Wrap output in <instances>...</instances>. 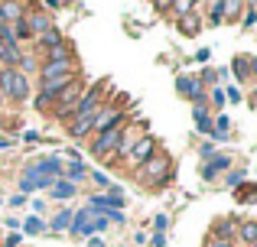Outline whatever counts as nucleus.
<instances>
[{
  "instance_id": "f257e3e1",
  "label": "nucleus",
  "mask_w": 257,
  "mask_h": 247,
  "mask_svg": "<svg viewBox=\"0 0 257 247\" xmlns=\"http://www.w3.org/2000/svg\"><path fill=\"white\" fill-rule=\"evenodd\" d=\"M173 179V166H170V156L157 150V156H150L144 166L137 169V182L144 189H163L166 182Z\"/></svg>"
},
{
  "instance_id": "f03ea898",
  "label": "nucleus",
  "mask_w": 257,
  "mask_h": 247,
  "mask_svg": "<svg viewBox=\"0 0 257 247\" xmlns=\"http://www.w3.org/2000/svg\"><path fill=\"white\" fill-rule=\"evenodd\" d=\"M104 104V82H94V85H88V88L82 91V98H78V104H75V114H72V121L75 117H91L94 111Z\"/></svg>"
},
{
  "instance_id": "7ed1b4c3",
  "label": "nucleus",
  "mask_w": 257,
  "mask_h": 247,
  "mask_svg": "<svg viewBox=\"0 0 257 247\" xmlns=\"http://www.w3.org/2000/svg\"><path fill=\"white\" fill-rule=\"evenodd\" d=\"M124 111H120V104H101L98 114H94L91 121V133H104V130H114V127H124Z\"/></svg>"
},
{
  "instance_id": "20e7f679",
  "label": "nucleus",
  "mask_w": 257,
  "mask_h": 247,
  "mask_svg": "<svg viewBox=\"0 0 257 247\" xmlns=\"http://www.w3.org/2000/svg\"><path fill=\"white\" fill-rule=\"evenodd\" d=\"M124 130L127 127H114V130H104V133H94V140H91V156H98V159H104V156H111L114 150H117V143H120V137H124Z\"/></svg>"
},
{
  "instance_id": "39448f33",
  "label": "nucleus",
  "mask_w": 257,
  "mask_h": 247,
  "mask_svg": "<svg viewBox=\"0 0 257 247\" xmlns=\"http://www.w3.org/2000/svg\"><path fill=\"white\" fill-rule=\"evenodd\" d=\"M176 95L192 101V108H195V104H205V85H202L199 75H179L176 78Z\"/></svg>"
},
{
  "instance_id": "423d86ee",
  "label": "nucleus",
  "mask_w": 257,
  "mask_h": 247,
  "mask_svg": "<svg viewBox=\"0 0 257 247\" xmlns=\"http://www.w3.org/2000/svg\"><path fill=\"white\" fill-rule=\"evenodd\" d=\"M78 75V59H59V62H39V78L52 82V78H69Z\"/></svg>"
},
{
  "instance_id": "0eeeda50",
  "label": "nucleus",
  "mask_w": 257,
  "mask_h": 247,
  "mask_svg": "<svg viewBox=\"0 0 257 247\" xmlns=\"http://www.w3.org/2000/svg\"><path fill=\"white\" fill-rule=\"evenodd\" d=\"M78 98H82V88H78V82L72 85V88H65L62 95L56 98L52 111H56V117H59V121H65V117H72V114H75V104H78Z\"/></svg>"
},
{
  "instance_id": "6e6552de",
  "label": "nucleus",
  "mask_w": 257,
  "mask_h": 247,
  "mask_svg": "<svg viewBox=\"0 0 257 247\" xmlns=\"http://www.w3.org/2000/svg\"><path fill=\"white\" fill-rule=\"evenodd\" d=\"M150 156H157V140H153V137H137V140H134V146H131V153H127V159L140 169Z\"/></svg>"
},
{
  "instance_id": "1a4fd4ad",
  "label": "nucleus",
  "mask_w": 257,
  "mask_h": 247,
  "mask_svg": "<svg viewBox=\"0 0 257 247\" xmlns=\"http://www.w3.org/2000/svg\"><path fill=\"white\" fill-rule=\"evenodd\" d=\"M208 237H218V241H234V237H238V218H231V215L215 218V221H212V234H208Z\"/></svg>"
},
{
  "instance_id": "9d476101",
  "label": "nucleus",
  "mask_w": 257,
  "mask_h": 247,
  "mask_svg": "<svg viewBox=\"0 0 257 247\" xmlns=\"http://www.w3.org/2000/svg\"><path fill=\"white\" fill-rule=\"evenodd\" d=\"M225 169H231V153H215L212 159H205L202 163V179L205 182H212L218 172H225Z\"/></svg>"
},
{
  "instance_id": "9b49d317",
  "label": "nucleus",
  "mask_w": 257,
  "mask_h": 247,
  "mask_svg": "<svg viewBox=\"0 0 257 247\" xmlns=\"http://www.w3.org/2000/svg\"><path fill=\"white\" fill-rule=\"evenodd\" d=\"M91 208H82L72 215V234L75 237H94V224H91Z\"/></svg>"
},
{
  "instance_id": "f8f14e48",
  "label": "nucleus",
  "mask_w": 257,
  "mask_h": 247,
  "mask_svg": "<svg viewBox=\"0 0 257 247\" xmlns=\"http://www.w3.org/2000/svg\"><path fill=\"white\" fill-rule=\"evenodd\" d=\"M26 26H30L33 39H36V36H43V33H49L56 23H52V17L46 10H33V13H26Z\"/></svg>"
},
{
  "instance_id": "ddd939ff",
  "label": "nucleus",
  "mask_w": 257,
  "mask_h": 247,
  "mask_svg": "<svg viewBox=\"0 0 257 247\" xmlns=\"http://www.w3.org/2000/svg\"><path fill=\"white\" fill-rule=\"evenodd\" d=\"M20 56H23V46L20 43H0V65L4 69H17Z\"/></svg>"
},
{
  "instance_id": "4468645a",
  "label": "nucleus",
  "mask_w": 257,
  "mask_h": 247,
  "mask_svg": "<svg viewBox=\"0 0 257 247\" xmlns=\"http://www.w3.org/2000/svg\"><path fill=\"white\" fill-rule=\"evenodd\" d=\"M26 13L23 4H10V0H0V26H13L20 17Z\"/></svg>"
},
{
  "instance_id": "2eb2a0df",
  "label": "nucleus",
  "mask_w": 257,
  "mask_h": 247,
  "mask_svg": "<svg viewBox=\"0 0 257 247\" xmlns=\"http://www.w3.org/2000/svg\"><path fill=\"white\" fill-rule=\"evenodd\" d=\"M192 121H195V130L199 133H208V137H212V114H208V104H195Z\"/></svg>"
},
{
  "instance_id": "dca6fc26",
  "label": "nucleus",
  "mask_w": 257,
  "mask_h": 247,
  "mask_svg": "<svg viewBox=\"0 0 257 247\" xmlns=\"http://www.w3.org/2000/svg\"><path fill=\"white\" fill-rule=\"evenodd\" d=\"M10 101L13 104H23V101H30V78L26 75H13V95H10Z\"/></svg>"
},
{
  "instance_id": "f3484780",
  "label": "nucleus",
  "mask_w": 257,
  "mask_h": 247,
  "mask_svg": "<svg viewBox=\"0 0 257 247\" xmlns=\"http://www.w3.org/2000/svg\"><path fill=\"white\" fill-rule=\"evenodd\" d=\"M65 43V36L62 33L56 30V26H52L49 33H43V36H36V46H39V52H49V49H59V46Z\"/></svg>"
},
{
  "instance_id": "a211bd4d",
  "label": "nucleus",
  "mask_w": 257,
  "mask_h": 247,
  "mask_svg": "<svg viewBox=\"0 0 257 247\" xmlns=\"http://www.w3.org/2000/svg\"><path fill=\"white\" fill-rule=\"evenodd\" d=\"M33 166H36L43 176H49V179H62V163H59L56 156H43L39 163H33Z\"/></svg>"
},
{
  "instance_id": "6ab92c4d",
  "label": "nucleus",
  "mask_w": 257,
  "mask_h": 247,
  "mask_svg": "<svg viewBox=\"0 0 257 247\" xmlns=\"http://www.w3.org/2000/svg\"><path fill=\"white\" fill-rule=\"evenodd\" d=\"M212 137L215 140H228V137H231V117H228V114L212 117Z\"/></svg>"
},
{
  "instance_id": "aec40b11",
  "label": "nucleus",
  "mask_w": 257,
  "mask_h": 247,
  "mask_svg": "<svg viewBox=\"0 0 257 247\" xmlns=\"http://www.w3.org/2000/svg\"><path fill=\"white\" fill-rule=\"evenodd\" d=\"M75 192H78V185L65 182V179H56V185L49 189V195H52V198H59V202H65V198H75Z\"/></svg>"
},
{
  "instance_id": "412c9836",
  "label": "nucleus",
  "mask_w": 257,
  "mask_h": 247,
  "mask_svg": "<svg viewBox=\"0 0 257 247\" xmlns=\"http://www.w3.org/2000/svg\"><path fill=\"white\" fill-rule=\"evenodd\" d=\"M238 237L244 247L257 244V221H238Z\"/></svg>"
},
{
  "instance_id": "4be33fe9",
  "label": "nucleus",
  "mask_w": 257,
  "mask_h": 247,
  "mask_svg": "<svg viewBox=\"0 0 257 247\" xmlns=\"http://www.w3.org/2000/svg\"><path fill=\"white\" fill-rule=\"evenodd\" d=\"M62 179H65V182H72V185L85 182V179H88V169H85V166H82V159H78V163H72L69 169L62 172Z\"/></svg>"
},
{
  "instance_id": "5701e85b",
  "label": "nucleus",
  "mask_w": 257,
  "mask_h": 247,
  "mask_svg": "<svg viewBox=\"0 0 257 247\" xmlns=\"http://www.w3.org/2000/svg\"><path fill=\"white\" fill-rule=\"evenodd\" d=\"M13 75H17V69H4L0 65V98H7V101L13 95Z\"/></svg>"
},
{
  "instance_id": "b1692460",
  "label": "nucleus",
  "mask_w": 257,
  "mask_h": 247,
  "mask_svg": "<svg viewBox=\"0 0 257 247\" xmlns=\"http://www.w3.org/2000/svg\"><path fill=\"white\" fill-rule=\"evenodd\" d=\"M231 72H234V78H238V82H244V78L251 75V56H234Z\"/></svg>"
},
{
  "instance_id": "393cba45",
  "label": "nucleus",
  "mask_w": 257,
  "mask_h": 247,
  "mask_svg": "<svg viewBox=\"0 0 257 247\" xmlns=\"http://www.w3.org/2000/svg\"><path fill=\"white\" fill-rule=\"evenodd\" d=\"M17 72H20V75H26V78H30L33 72H39V62H36V56H33V52H23V56H20V65H17Z\"/></svg>"
},
{
  "instance_id": "a878e982",
  "label": "nucleus",
  "mask_w": 257,
  "mask_h": 247,
  "mask_svg": "<svg viewBox=\"0 0 257 247\" xmlns=\"http://www.w3.org/2000/svg\"><path fill=\"white\" fill-rule=\"evenodd\" d=\"M59 59H75V52H72V46H69V43H62L59 49L43 52V62H59Z\"/></svg>"
},
{
  "instance_id": "bb28decb",
  "label": "nucleus",
  "mask_w": 257,
  "mask_h": 247,
  "mask_svg": "<svg viewBox=\"0 0 257 247\" xmlns=\"http://www.w3.org/2000/svg\"><path fill=\"white\" fill-rule=\"evenodd\" d=\"M176 23H179V30L186 33V36H195V33H199V26H202V17H195V13H189V17L176 20Z\"/></svg>"
},
{
  "instance_id": "cd10ccee",
  "label": "nucleus",
  "mask_w": 257,
  "mask_h": 247,
  "mask_svg": "<svg viewBox=\"0 0 257 247\" xmlns=\"http://www.w3.org/2000/svg\"><path fill=\"white\" fill-rule=\"evenodd\" d=\"M72 215H75L72 208H62L56 218H52V224H49V228H52V231H69V228H72Z\"/></svg>"
},
{
  "instance_id": "c85d7f7f",
  "label": "nucleus",
  "mask_w": 257,
  "mask_h": 247,
  "mask_svg": "<svg viewBox=\"0 0 257 247\" xmlns=\"http://www.w3.org/2000/svg\"><path fill=\"white\" fill-rule=\"evenodd\" d=\"M20 224H23V231H20V234H43V228H46L43 218H36V215L26 218V221H20Z\"/></svg>"
},
{
  "instance_id": "c756f323",
  "label": "nucleus",
  "mask_w": 257,
  "mask_h": 247,
  "mask_svg": "<svg viewBox=\"0 0 257 247\" xmlns=\"http://www.w3.org/2000/svg\"><path fill=\"white\" fill-rule=\"evenodd\" d=\"M208 23H212V26L225 23V0H218V4L208 7Z\"/></svg>"
},
{
  "instance_id": "7c9ffc66",
  "label": "nucleus",
  "mask_w": 257,
  "mask_h": 247,
  "mask_svg": "<svg viewBox=\"0 0 257 247\" xmlns=\"http://www.w3.org/2000/svg\"><path fill=\"white\" fill-rule=\"evenodd\" d=\"M170 10L176 13V20H182V17H189V13H195V4H189V0H179V4H173Z\"/></svg>"
},
{
  "instance_id": "2f4dec72",
  "label": "nucleus",
  "mask_w": 257,
  "mask_h": 247,
  "mask_svg": "<svg viewBox=\"0 0 257 247\" xmlns=\"http://www.w3.org/2000/svg\"><path fill=\"white\" fill-rule=\"evenodd\" d=\"M238 13H244V4H238V0H228V4H225V17L234 23V20H238Z\"/></svg>"
},
{
  "instance_id": "473e14b6",
  "label": "nucleus",
  "mask_w": 257,
  "mask_h": 247,
  "mask_svg": "<svg viewBox=\"0 0 257 247\" xmlns=\"http://www.w3.org/2000/svg\"><path fill=\"white\" fill-rule=\"evenodd\" d=\"M88 176H91V182H94V185H98V189H107V192H111V189H114V182H111V179H107V176H104V172H88Z\"/></svg>"
},
{
  "instance_id": "72a5a7b5",
  "label": "nucleus",
  "mask_w": 257,
  "mask_h": 247,
  "mask_svg": "<svg viewBox=\"0 0 257 247\" xmlns=\"http://www.w3.org/2000/svg\"><path fill=\"white\" fill-rule=\"evenodd\" d=\"M244 179H247V176H244V169H234L231 176L225 179V182H228V189H241V185H244Z\"/></svg>"
},
{
  "instance_id": "f704fd0d",
  "label": "nucleus",
  "mask_w": 257,
  "mask_h": 247,
  "mask_svg": "<svg viewBox=\"0 0 257 247\" xmlns=\"http://www.w3.org/2000/svg\"><path fill=\"white\" fill-rule=\"evenodd\" d=\"M205 98H208V101H212V104H215V108H221V104H225V88H218V85H215V88H212V91H208V95H205Z\"/></svg>"
},
{
  "instance_id": "c9c22d12",
  "label": "nucleus",
  "mask_w": 257,
  "mask_h": 247,
  "mask_svg": "<svg viewBox=\"0 0 257 247\" xmlns=\"http://www.w3.org/2000/svg\"><path fill=\"white\" fill-rule=\"evenodd\" d=\"M254 23H257V7H244V20H241V26H244V30H251Z\"/></svg>"
},
{
  "instance_id": "e433bc0d",
  "label": "nucleus",
  "mask_w": 257,
  "mask_h": 247,
  "mask_svg": "<svg viewBox=\"0 0 257 247\" xmlns=\"http://www.w3.org/2000/svg\"><path fill=\"white\" fill-rule=\"evenodd\" d=\"M166 228H170V215H157L153 218V231H157V234H166Z\"/></svg>"
},
{
  "instance_id": "4c0bfd02",
  "label": "nucleus",
  "mask_w": 257,
  "mask_h": 247,
  "mask_svg": "<svg viewBox=\"0 0 257 247\" xmlns=\"http://www.w3.org/2000/svg\"><path fill=\"white\" fill-rule=\"evenodd\" d=\"M91 215H94V211H91ZM91 224H94V234H101V231L111 228V221H107L104 215H94V218H91Z\"/></svg>"
},
{
  "instance_id": "58836bf2",
  "label": "nucleus",
  "mask_w": 257,
  "mask_h": 247,
  "mask_svg": "<svg viewBox=\"0 0 257 247\" xmlns=\"http://www.w3.org/2000/svg\"><path fill=\"white\" fill-rule=\"evenodd\" d=\"M23 244V234H17V231H13V234H7L4 241H0V247H20Z\"/></svg>"
},
{
  "instance_id": "ea45409f",
  "label": "nucleus",
  "mask_w": 257,
  "mask_h": 247,
  "mask_svg": "<svg viewBox=\"0 0 257 247\" xmlns=\"http://www.w3.org/2000/svg\"><path fill=\"white\" fill-rule=\"evenodd\" d=\"M238 202H257V185H254V189H238Z\"/></svg>"
},
{
  "instance_id": "a19ab883",
  "label": "nucleus",
  "mask_w": 257,
  "mask_h": 247,
  "mask_svg": "<svg viewBox=\"0 0 257 247\" xmlns=\"http://www.w3.org/2000/svg\"><path fill=\"white\" fill-rule=\"evenodd\" d=\"M199 153H202V159H212L215 156V143H212V140H208V143H202Z\"/></svg>"
},
{
  "instance_id": "79ce46f5",
  "label": "nucleus",
  "mask_w": 257,
  "mask_h": 247,
  "mask_svg": "<svg viewBox=\"0 0 257 247\" xmlns=\"http://www.w3.org/2000/svg\"><path fill=\"white\" fill-rule=\"evenodd\" d=\"M7 205H10V208H23V205H26V195H20V192H17V195L7 198Z\"/></svg>"
},
{
  "instance_id": "37998d69",
  "label": "nucleus",
  "mask_w": 257,
  "mask_h": 247,
  "mask_svg": "<svg viewBox=\"0 0 257 247\" xmlns=\"http://www.w3.org/2000/svg\"><path fill=\"white\" fill-rule=\"evenodd\" d=\"M104 218H107V221H127V215H124V211H104Z\"/></svg>"
},
{
  "instance_id": "c03bdc74",
  "label": "nucleus",
  "mask_w": 257,
  "mask_h": 247,
  "mask_svg": "<svg viewBox=\"0 0 257 247\" xmlns=\"http://www.w3.org/2000/svg\"><path fill=\"white\" fill-rule=\"evenodd\" d=\"M205 247H234V241H218V237H208Z\"/></svg>"
},
{
  "instance_id": "a18cd8bd",
  "label": "nucleus",
  "mask_w": 257,
  "mask_h": 247,
  "mask_svg": "<svg viewBox=\"0 0 257 247\" xmlns=\"http://www.w3.org/2000/svg\"><path fill=\"white\" fill-rule=\"evenodd\" d=\"M225 98H228V101H241V91H238V88H228Z\"/></svg>"
},
{
  "instance_id": "49530a36",
  "label": "nucleus",
  "mask_w": 257,
  "mask_h": 247,
  "mask_svg": "<svg viewBox=\"0 0 257 247\" xmlns=\"http://www.w3.org/2000/svg\"><path fill=\"white\" fill-rule=\"evenodd\" d=\"M33 211H36V218L46 211V202H43V198H36V202H33Z\"/></svg>"
},
{
  "instance_id": "de8ad7c7",
  "label": "nucleus",
  "mask_w": 257,
  "mask_h": 247,
  "mask_svg": "<svg viewBox=\"0 0 257 247\" xmlns=\"http://www.w3.org/2000/svg\"><path fill=\"white\" fill-rule=\"evenodd\" d=\"M150 244H153V247H166V234H153Z\"/></svg>"
},
{
  "instance_id": "09e8293b",
  "label": "nucleus",
  "mask_w": 257,
  "mask_h": 247,
  "mask_svg": "<svg viewBox=\"0 0 257 247\" xmlns=\"http://www.w3.org/2000/svg\"><path fill=\"white\" fill-rule=\"evenodd\" d=\"M23 140H26V143H36L39 133H36V130H26V133H23Z\"/></svg>"
},
{
  "instance_id": "8fccbe9b",
  "label": "nucleus",
  "mask_w": 257,
  "mask_h": 247,
  "mask_svg": "<svg viewBox=\"0 0 257 247\" xmlns=\"http://www.w3.org/2000/svg\"><path fill=\"white\" fill-rule=\"evenodd\" d=\"M88 247H104V241H101V234H94V237H88Z\"/></svg>"
},
{
  "instance_id": "3c124183",
  "label": "nucleus",
  "mask_w": 257,
  "mask_h": 247,
  "mask_svg": "<svg viewBox=\"0 0 257 247\" xmlns=\"http://www.w3.org/2000/svg\"><path fill=\"white\" fill-rule=\"evenodd\" d=\"M10 146H13V140H10V137H0V150H10Z\"/></svg>"
},
{
  "instance_id": "603ef678",
  "label": "nucleus",
  "mask_w": 257,
  "mask_h": 247,
  "mask_svg": "<svg viewBox=\"0 0 257 247\" xmlns=\"http://www.w3.org/2000/svg\"><path fill=\"white\" fill-rule=\"evenodd\" d=\"M251 75L257 78V56H251Z\"/></svg>"
},
{
  "instance_id": "864d4df0",
  "label": "nucleus",
  "mask_w": 257,
  "mask_h": 247,
  "mask_svg": "<svg viewBox=\"0 0 257 247\" xmlns=\"http://www.w3.org/2000/svg\"><path fill=\"white\" fill-rule=\"evenodd\" d=\"M251 104H257V88H254V95H251Z\"/></svg>"
},
{
  "instance_id": "5fc2aeb1",
  "label": "nucleus",
  "mask_w": 257,
  "mask_h": 247,
  "mask_svg": "<svg viewBox=\"0 0 257 247\" xmlns=\"http://www.w3.org/2000/svg\"><path fill=\"white\" fill-rule=\"evenodd\" d=\"M251 247H257V244H251Z\"/></svg>"
}]
</instances>
